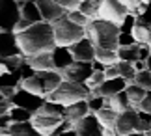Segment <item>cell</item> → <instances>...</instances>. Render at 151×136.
<instances>
[{"label": "cell", "mask_w": 151, "mask_h": 136, "mask_svg": "<svg viewBox=\"0 0 151 136\" xmlns=\"http://www.w3.org/2000/svg\"><path fill=\"white\" fill-rule=\"evenodd\" d=\"M136 45V39L132 34H119V47H131Z\"/></svg>", "instance_id": "60d3db41"}, {"label": "cell", "mask_w": 151, "mask_h": 136, "mask_svg": "<svg viewBox=\"0 0 151 136\" xmlns=\"http://www.w3.org/2000/svg\"><path fill=\"white\" fill-rule=\"evenodd\" d=\"M65 110L67 106H63L60 103H54V101H45V104L41 106V110L37 114H43V116H54V117H63L65 119Z\"/></svg>", "instance_id": "4316f807"}, {"label": "cell", "mask_w": 151, "mask_h": 136, "mask_svg": "<svg viewBox=\"0 0 151 136\" xmlns=\"http://www.w3.org/2000/svg\"><path fill=\"white\" fill-rule=\"evenodd\" d=\"M104 76L108 78H118V76H121V71H119V62L114 63V65H108L106 69H104Z\"/></svg>", "instance_id": "ab89813d"}, {"label": "cell", "mask_w": 151, "mask_h": 136, "mask_svg": "<svg viewBox=\"0 0 151 136\" xmlns=\"http://www.w3.org/2000/svg\"><path fill=\"white\" fill-rule=\"evenodd\" d=\"M65 121L63 117H54V116H43V114H34L32 125L39 131L41 136H54L56 129Z\"/></svg>", "instance_id": "8fae6325"}, {"label": "cell", "mask_w": 151, "mask_h": 136, "mask_svg": "<svg viewBox=\"0 0 151 136\" xmlns=\"http://www.w3.org/2000/svg\"><path fill=\"white\" fill-rule=\"evenodd\" d=\"M91 95H93V91H91L86 84H78V82L63 80L62 84L47 97V101L60 103V104H63V106H71V104L78 103V101H86V99H90Z\"/></svg>", "instance_id": "3957f363"}, {"label": "cell", "mask_w": 151, "mask_h": 136, "mask_svg": "<svg viewBox=\"0 0 151 136\" xmlns=\"http://www.w3.org/2000/svg\"><path fill=\"white\" fill-rule=\"evenodd\" d=\"M119 26L104 19H93L86 26V35L93 41L97 49H119Z\"/></svg>", "instance_id": "7a4b0ae2"}, {"label": "cell", "mask_w": 151, "mask_h": 136, "mask_svg": "<svg viewBox=\"0 0 151 136\" xmlns=\"http://www.w3.org/2000/svg\"><path fill=\"white\" fill-rule=\"evenodd\" d=\"M22 62H24V56H11V58H2V62H0L2 73H11V71H17V69H21Z\"/></svg>", "instance_id": "1f68e13d"}, {"label": "cell", "mask_w": 151, "mask_h": 136, "mask_svg": "<svg viewBox=\"0 0 151 136\" xmlns=\"http://www.w3.org/2000/svg\"><path fill=\"white\" fill-rule=\"evenodd\" d=\"M90 112L91 110H90V106H88V101H78V103L71 104V106H67V110H65V121H69L75 127L80 119H84Z\"/></svg>", "instance_id": "e0dca14e"}, {"label": "cell", "mask_w": 151, "mask_h": 136, "mask_svg": "<svg viewBox=\"0 0 151 136\" xmlns=\"http://www.w3.org/2000/svg\"><path fill=\"white\" fill-rule=\"evenodd\" d=\"M119 2L123 4L125 8L129 9V13H132L136 19L144 13V11H146V4H144L142 0H119Z\"/></svg>", "instance_id": "d6a6232c"}, {"label": "cell", "mask_w": 151, "mask_h": 136, "mask_svg": "<svg viewBox=\"0 0 151 136\" xmlns=\"http://www.w3.org/2000/svg\"><path fill=\"white\" fill-rule=\"evenodd\" d=\"M15 35L24 58H32V56L43 54V52H52L56 49L54 28H52V22H47V21L36 22L28 30Z\"/></svg>", "instance_id": "6da1fadb"}, {"label": "cell", "mask_w": 151, "mask_h": 136, "mask_svg": "<svg viewBox=\"0 0 151 136\" xmlns=\"http://www.w3.org/2000/svg\"><path fill=\"white\" fill-rule=\"evenodd\" d=\"M11 106H13V103H11L9 99H6V97H2V101H0V116H2V114H8Z\"/></svg>", "instance_id": "7dc6e473"}, {"label": "cell", "mask_w": 151, "mask_h": 136, "mask_svg": "<svg viewBox=\"0 0 151 136\" xmlns=\"http://www.w3.org/2000/svg\"><path fill=\"white\" fill-rule=\"evenodd\" d=\"M34 24V22H30L28 19H24V17H22V19L19 21V24L15 26V30H13V34H21V32H24V30H28V28H30Z\"/></svg>", "instance_id": "7bdbcfd3"}, {"label": "cell", "mask_w": 151, "mask_h": 136, "mask_svg": "<svg viewBox=\"0 0 151 136\" xmlns=\"http://www.w3.org/2000/svg\"><path fill=\"white\" fill-rule=\"evenodd\" d=\"M88 101V106L91 112H99L101 108L106 106V97H101V95H91L90 99H86Z\"/></svg>", "instance_id": "8d00e7d4"}, {"label": "cell", "mask_w": 151, "mask_h": 136, "mask_svg": "<svg viewBox=\"0 0 151 136\" xmlns=\"http://www.w3.org/2000/svg\"><path fill=\"white\" fill-rule=\"evenodd\" d=\"M125 136H144V134H140V132H131V134H125Z\"/></svg>", "instance_id": "816d5d0a"}, {"label": "cell", "mask_w": 151, "mask_h": 136, "mask_svg": "<svg viewBox=\"0 0 151 136\" xmlns=\"http://www.w3.org/2000/svg\"><path fill=\"white\" fill-rule=\"evenodd\" d=\"M2 136H9V134H2Z\"/></svg>", "instance_id": "9f6ffc18"}, {"label": "cell", "mask_w": 151, "mask_h": 136, "mask_svg": "<svg viewBox=\"0 0 151 136\" xmlns=\"http://www.w3.org/2000/svg\"><path fill=\"white\" fill-rule=\"evenodd\" d=\"M146 63H147V69H149V71H151V56H149V58H147V62H146Z\"/></svg>", "instance_id": "f5cc1de1"}, {"label": "cell", "mask_w": 151, "mask_h": 136, "mask_svg": "<svg viewBox=\"0 0 151 136\" xmlns=\"http://www.w3.org/2000/svg\"><path fill=\"white\" fill-rule=\"evenodd\" d=\"M54 2H58L60 6H63L67 11H71V9H77L78 4L82 2V0H54Z\"/></svg>", "instance_id": "b9f144b4"}, {"label": "cell", "mask_w": 151, "mask_h": 136, "mask_svg": "<svg viewBox=\"0 0 151 136\" xmlns=\"http://www.w3.org/2000/svg\"><path fill=\"white\" fill-rule=\"evenodd\" d=\"M132 84H138L140 88H144V90L149 91V90H151V71H149V69H146V71H138Z\"/></svg>", "instance_id": "e575fe53"}, {"label": "cell", "mask_w": 151, "mask_h": 136, "mask_svg": "<svg viewBox=\"0 0 151 136\" xmlns=\"http://www.w3.org/2000/svg\"><path fill=\"white\" fill-rule=\"evenodd\" d=\"M67 17H69V19H71L73 22H75V24H78V26H88L90 24V22H91V19H90V17H86L84 13H82V11H78V9H71V11H67Z\"/></svg>", "instance_id": "d590c367"}, {"label": "cell", "mask_w": 151, "mask_h": 136, "mask_svg": "<svg viewBox=\"0 0 151 136\" xmlns=\"http://www.w3.org/2000/svg\"><path fill=\"white\" fill-rule=\"evenodd\" d=\"M60 73L63 76V80L86 84L91 78V75L95 73V69H93V62H73L71 65L60 71Z\"/></svg>", "instance_id": "52a82bcc"}, {"label": "cell", "mask_w": 151, "mask_h": 136, "mask_svg": "<svg viewBox=\"0 0 151 136\" xmlns=\"http://www.w3.org/2000/svg\"><path fill=\"white\" fill-rule=\"evenodd\" d=\"M127 15H129V9H127L119 0H104L103 6H101V11H99V19L110 21L118 26L125 21Z\"/></svg>", "instance_id": "ba28073f"}, {"label": "cell", "mask_w": 151, "mask_h": 136, "mask_svg": "<svg viewBox=\"0 0 151 136\" xmlns=\"http://www.w3.org/2000/svg\"><path fill=\"white\" fill-rule=\"evenodd\" d=\"M0 56L2 58L22 56L21 47L17 43V35L13 32H2L0 34Z\"/></svg>", "instance_id": "9a60e30c"}, {"label": "cell", "mask_w": 151, "mask_h": 136, "mask_svg": "<svg viewBox=\"0 0 151 136\" xmlns=\"http://www.w3.org/2000/svg\"><path fill=\"white\" fill-rule=\"evenodd\" d=\"M21 19L22 11L19 0H0V30L13 32Z\"/></svg>", "instance_id": "5b68a950"}, {"label": "cell", "mask_w": 151, "mask_h": 136, "mask_svg": "<svg viewBox=\"0 0 151 136\" xmlns=\"http://www.w3.org/2000/svg\"><path fill=\"white\" fill-rule=\"evenodd\" d=\"M104 80H106V76H104V73H101V71H95V73L91 75V78H90L88 82H86V86H88L91 91H95V90H97V88H99V86L103 84Z\"/></svg>", "instance_id": "74e56055"}, {"label": "cell", "mask_w": 151, "mask_h": 136, "mask_svg": "<svg viewBox=\"0 0 151 136\" xmlns=\"http://www.w3.org/2000/svg\"><path fill=\"white\" fill-rule=\"evenodd\" d=\"M103 2L104 0H82L77 9L82 11L86 17H90V19L93 21V19H99V11H101Z\"/></svg>", "instance_id": "cb8c5ba5"}, {"label": "cell", "mask_w": 151, "mask_h": 136, "mask_svg": "<svg viewBox=\"0 0 151 136\" xmlns=\"http://www.w3.org/2000/svg\"><path fill=\"white\" fill-rule=\"evenodd\" d=\"M21 11H22V17L28 19L30 22H41L43 17H41V11H39L36 0H22L21 2Z\"/></svg>", "instance_id": "44dd1931"}, {"label": "cell", "mask_w": 151, "mask_h": 136, "mask_svg": "<svg viewBox=\"0 0 151 136\" xmlns=\"http://www.w3.org/2000/svg\"><path fill=\"white\" fill-rule=\"evenodd\" d=\"M21 88L26 91L34 93V95H39V97H45L47 99V90H45V82L41 80V76H39V73H36L34 76H30V78H24L21 82Z\"/></svg>", "instance_id": "d6986e66"}, {"label": "cell", "mask_w": 151, "mask_h": 136, "mask_svg": "<svg viewBox=\"0 0 151 136\" xmlns=\"http://www.w3.org/2000/svg\"><path fill=\"white\" fill-rule=\"evenodd\" d=\"M93 69H95V71H101V73H104L106 65H104V63H101L99 60H93Z\"/></svg>", "instance_id": "681fc988"}, {"label": "cell", "mask_w": 151, "mask_h": 136, "mask_svg": "<svg viewBox=\"0 0 151 136\" xmlns=\"http://www.w3.org/2000/svg\"><path fill=\"white\" fill-rule=\"evenodd\" d=\"M9 136H41L39 131L32 125V121H22V123H11L8 129Z\"/></svg>", "instance_id": "7402d4cb"}, {"label": "cell", "mask_w": 151, "mask_h": 136, "mask_svg": "<svg viewBox=\"0 0 151 136\" xmlns=\"http://www.w3.org/2000/svg\"><path fill=\"white\" fill-rule=\"evenodd\" d=\"M71 49V54L75 58V62H93L95 60V52H97V47L93 45V41H91L88 35L82 37L80 41H77L73 47H69Z\"/></svg>", "instance_id": "7c38bea8"}, {"label": "cell", "mask_w": 151, "mask_h": 136, "mask_svg": "<svg viewBox=\"0 0 151 136\" xmlns=\"http://www.w3.org/2000/svg\"><path fill=\"white\" fill-rule=\"evenodd\" d=\"M60 136H80V134L75 131V129H67V131H65V132H62Z\"/></svg>", "instance_id": "f907efd6"}, {"label": "cell", "mask_w": 151, "mask_h": 136, "mask_svg": "<svg viewBox=\"0 0 151 136\" xmlns=\"http://www.w3.org/2000/svg\"><path fill=\"white\" fill-rule=\"evenodd\" d=\"M9 101L13 103L15 106L26 108V110H30L32 114H37V112L41 110V106L45 104V101H47V99H45V97H39V95H34V93H30V91H26V90H22V88H19V90H17V93L9 99Z\"/></svg>", "instance_id": "9c48e42d"}, {"label": "cell", "mask_w": 151, "mask_h": 136, "mask_svg": "<svg viewBox=\"0 0 151 136\" xmlns=\"http://www.w3.org/2000/svg\"><path fill=\"white\" fill-rule=\"evenodd\" d=\"M106 104H108L112 110H116L118 114H123V112H127V110L132 108L127 91H121V93H118V95H114V97H108V99H106Z\"/></svg>", "instance_id": "603a6c76"}, {"label": "cell", "mask_w": 151, "mask_h": 136, "mask_svg": "<svg viewBox=\"0 0 151 136\" xmlns=\"http://www.w3.org/2000/svg\"><path fill=\"white\" fill-rule=\"evenodd\" d=\"M95 116L99 117L101 125L104 127V136L116 134V132H114V129H116V121H118V117H119L118 112L112 110V108H110V106L106 104V106H104V108H101L99 112H95Z\"/></svg>", "instance_id": "2e32d148"}, {"label": "cell", "mask_w": 151, "mask_h": 136, "mask_svg": "<svg viewBox=\"0 0 151 136\" xmlns=\"http://www.w3.org/2000/svg\"><path fill=\"white\" fill-rule=\"evenodd\" d=\"M80 136H104V127L101 125L99 117L95 116V112H90L84 119H80L77 125L73 127Z\"/></svg>", "instance_id": "30bf717a"}, {"label": "cell", "mask_w": 151, "mask_h": 136, "mask_svg": "<svg viewBox=\"0 0 151 136\" xmlns=\"http://www.w3.org/2000/svg\"><path fill=\"white\" fill-rule=\"evenodd\" d=\"M132 35H134L138 45H151V26L144 24V22L138 21L134 28H132Z\"/></svg>", "instance_id": "484cf974"}, {"label": "cell", "mask_w": 151, "mask_h": 136, "mask_svg": "<svg viewBox=\"0 0 151 136\" xmlns=\"http://www.w3.org/2000/svg\"><path fill=\"white\" fill-rule=\"evenodd\" d=\"M134 69L136 71H146L147 69V63L142 62V60H138V62H134Z\"/></svg>", "instance_id": "c3c4849f"}, {"label": "cell", "mask_w": 151, "mask_h": 136, "mask_svg": "<svg viewBox=\"0 0 151 136\" xmlns=\"http://www.w3.org/2000/svg\"><path fill=\"white\" fill-rule=\"evenodd\" d=\"M138 21L144 22V24H149V26H151V2L146 4V11H144V13L138 17Z\"/></svg>", "instance_id": "ee69618b"}, {"label": "cell", "mask_w": 151, "mask_h": 136, "mask_svg": "<svg viewBox=\"0 0 151 136\" xmlns=\"http://www.w3.org/2000/svg\"><path fill=\"white\" fill-rule=\"evenodd\" d=\"M30 65L36 71H56L54 62H52V52H43V54L32 56V58H24Z\"/></svg>", "instance_id": "ffe728a7"}, {"label": "cell", "mask_w": 151, "mask_h": 136, "mask_svg": "<svg viewBox=\"0 0 151 136\" xmlns=\"http://www.w3.org/2000/svg\"><path fill=\"white\" fill-rule=\"evenodd\" d=\"M142 2H144V4H149V2H151V0H142Z\"/></svg>", "instance_id": "db71d44e"}, {"label": "cell", "mask_w": 151, "mask_h": 136, "mask_svg": "<svg viewBox=\"0 0 151 136\" xmlns=\"http://www.w3.org/2000/svg\"><path fill=\"white\" fill-rule=\"evenodd\" d=\"M114 132L118 136H125L131 132H140L142 134V119H140V112L136 108H131L119 114L118 121H116V129Z\"/></svg>", "instance_id": "8992f818"}, {"label": "cell", "mask_w": 151, "mask_h": 136, "mask_svg": "<svg viewBox=\"0 0 151 136\" xmlns=\"http://www.w3.org/2000/svg\"><path fill=\"white\" fill-rule=\"evenodd\" d=\"M127 86H129V82L125 78H121V76H118V78H108L93 91V95H101V97L108 99V97H114V95H118V93L125 91Z\"/></svg>", "instance_id": "5bb4252c"}, {"label": "cell", "mask_w": 151, "mask_h": 136, "mask_svg": "<svg viewBox=\"0 0 151 136\" xmlns=\"http://www.w3.org/2000/svg\"><path fill=\"white\" fill-rule=\"evenodd\" d=\"M118 56L121 62H131L134 63L140 60V45H131V47H119L118 49Z\"/></svg>", "instance_id": "83f0119b"}, {"label": "cell", "mask_w": 151, "mask_h": 136, "mask_svg": "<svg viewBox=\"0 0 151 136\" xmlns=\"http://www.w3.org/2000/svg\"><path fill=\"white\" fill-rule=\"evenodd\" d=\"M110 136H118V134H110Z\"/></svg>", "instance_id": "11a10c76"}, {"label": "cell", "mask_w": 151, "mask_h": 136, "mask_svg": "<svg viewBox=\"0 0 151 136\" xmlns=\"http://www.w3.org/2000/svg\"><path fill=\"white\" fill-rule=\"evenodd\" d=\"M52 28H54L56 47H73L77 41L86 37V28L75 24L67 15L52 22Z\"/></svg>", "instance_id": "277c9868"}, {"label": "cell", "mask_w": 151, "mask_h": 136, "mask_svg": "<svg viewBox=\"0 0 151 136\" xmlns=\"http://www.w3.org/2000/svg\"><path fill=\"white\" fill-rule=\"evenodd\" d=\"M19 2H22V0H19Z\"/></svg>", "instance_id": "6f0895ef"}, {"label": "cell", "mask_w": 151, "mask_h": 136, "mask_svg": "<svg viewBox=\"0 0 151 136\" xmlns=\"http://www.w3.org/2000/svg\"><path fill=\"white\" fill-rule=\"evenodd\" d=\"M138 110H142V112H147V114H151V90L147 91L146 99L142 101V104H140V108H138Z\"/></svg>", "instance_id": "bcb514c9"}, {"label": "cell", "mask_w": 151, "mask_h": 136, "mask_svg": "<svg viewBox=\"0 0 151 136\" xmlns=\"http://www.w3.org/2000/svg\"><path fill=\"white\" fill-rule=\"evenodd\" d=\"M17 90H19V88H13V86H0V93H2V97H6V99H11L17 93Z\"/></svg>", "instance_id": "f6af8a7d"}, {"label": "cell", "mask_w": 151, "mask_h": 136, "mask_svg": "<svg viewBox=\"0 0 151 136\" xmlns=\"http://www.w3.org/2000/svg\"><path fill=\"white\" fill-rule=\"evenodd\" d=\"M22 82V71H11V73H2L0 75V86H13V88H21Z\"/></svg>", "instance_id": "f546056e"}, {"label": "cell", "mask_w": 151, "mask_h": 136, "mask_svg": "<svg viewBox=\"0 0 151 136\" xmlns=\"http://www.w3.org/2000/svg\"><path fill=\"white\" fill-rule=\"evenodd\" d=\"M95 60H99L104 65H114V63L119 62V56H118V50H110V49H97L95 52Z\"/></svg>", "instance_id": "f1b7e54d"}, {"label": "cell", "mask_w": 151, "mask_h": 136, "mask_svg": "<svg viewBox=\"0 0 151 136\" xmlns=\"http://www.w3.org/2000/svg\"><path fill=\"white\" fill-rule=\"evenodd\" d=\"M127 95H129V101H131V106L132 108H140V104H142V101L146 99V95H147V90H144V88H140L138 84H129L127 86Z\"/></svg>", "instance_id": "d4e9b609"}, {"label": "cell", "mask_w": 151, "mask_h": 136, "mask_svg": "<svg viewBox=\"0 0 151 136\" xmlns=\"http://www.w3.org/2000/svg\"><path fill=\"white\" fill-rule=\"evenodd\" d=\"M36 4H37L39 11H41L43 21H47V22H54L67 15V9L58 2H54V0H36Z\"/></svg>", "instance_id": "4fadbf2b"}, {"label": "cell", "mask_w": 151, "mask_h": 136, "mask_svg": "<svg viewBox=\"0 0 151 136\" xmlns=\"http://www.w3.org/2000/svg\"><path fill=\"white\" fill-rule=\"evenodd\" d=\"M9 117H11V123H22V121H32V117L34 114L30 110H26V108H21V106H11L9 108Z\"/></svg>", "instance_id": "4dcf8cb0"}, {"label": "cell", "mask_w": 151, "mask_h": 136, "mask_svg": "<svg viewBox=\"0 0 151 136\" xmlns=\"http://www.w3.org/2000/svg\"><path fill=\"white\" fill-rule=\"evenodd\" d=\"M52 62H54L56 71H63L65 67H69L75 62V58L71 54V49L69 47H56L52 50Z\"/></svg>", "instance_id": "ac0fdd59"}, {"label": "cell", "mask_w": 151, "mask_h": 136, "mask_svg": "<svg viewBox=\"0 0 151 136\" xmlns=\"http://www.w3.org/2000/svg\"><path fill=\"white\" fill-rule=\"evenodd\" d=\"M119 71H121V78H125L129 84H132L134 82V76L138 71L134 69V63H131V62H121L119 60Z\"/></svg>", "instance_id": "836d02e7"}, {"label": "cell", "mask_w": 151, "mask_h": 136, "mask_svg": "<svg viewBox=\"0 0 151 136\" xmlns=\"http://www.w3.org/2000/svg\"><path fill=\"white\" fill-rule=\"evenodd\" d=\"M136 22H138V19L132 13H129V15L125 17V21L119 24V32L121 34H132V28H134Z\"/></svg>", "instance_id": "f35d334b"}]
</instances>
